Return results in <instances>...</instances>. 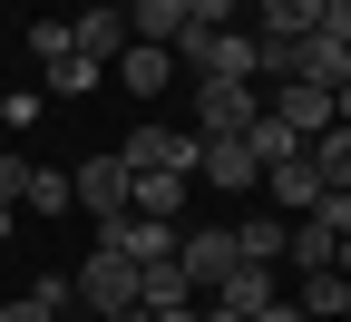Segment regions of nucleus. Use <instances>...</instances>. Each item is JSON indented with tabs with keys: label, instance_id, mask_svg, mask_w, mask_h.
I'll list each match as a JSON object with an SVG mask.
<instances>
[{
	"label": "nucleus",
	"instance_id": "f257e3e1",
	"mask_svg": "<svg viewBox=\"0 0 351 322\" xmlns=\"http://www.w3.org/2000/svg\"><path fill=\"white\" fill-rule=\"evenodd\" d=\"M283 254H293L302 273H341V254H351V196L302 205V225H283Z\"/></svg>",
	"mask_w": 351,
	"mask_h": 322
},
{
	"label": "nucleus",
	"instance_id": "f03ea898",
	"mask_svg": "<svg viewBox=\"0 0 351 322\" xmlns=\"http://www.w3.org/2000/svg\"><path fill=\"white\" fill-rule=\"evenodd\" d=\"M254 117H263L254 78H195V137H244Z\"/></svg>",
	"mask_w": 351,
	"mask_h": 322
},
{
	"label": "nucleus",
	"instance_id": "7ed1b4c3",
	"mask_svg": "<svg viewBox=\"0 0 351 322\" xmlns=\"http://www.w3.org/2000/svg\"><path fill=\"white\" fill-rule=\"evenodd\" d=\"M176 59H186L195 78H254V30H186V39H176Z\"/></svg>",
	"mask_w": 351,
	"mask_h": 322
},
{
	"label": "nucleus",
	"instance_id": "20e7f679",
	"mask_svg": "<svg viewBox=\"0 0 351 322\" xmlns=\"http://www.w3.org/2000/svg\"><path fill=\"white\" fill-rule=\"evenodd\" d=\"M234 264H244V254H234V235H225V225H195V235H176V273H186V293H195V303L225 284Z\"/></svg>",
	"mask_w": 351,
	"mask_h": 322
},
{
	"label": "nucleus",
	"instance_id": "39448f33",
	"mask_svg": "<svg viewBox=\"0 0 351 322\" xmlns=\"http://www.w3.org/2000/svg\"><path fill=\"white\" fill-rule=\"evenodd\" d=\"M69 284H78V303H88V312H98V322H108V312H127V303H137V264H127V254H108V244H98V254H88V264L69 273Z\"/></svg>",
	"mask_w": 351,
	"mask_h": 322
},
{
	"label": "nucleus",
	"instance_id": "423d86ee",
	"mask_svg": "<svg viewBox=\"0 0 351 322\" xmlns=\"http://www.w3.org/2000/svg\"><path fill=\"white\" fill-rule=\"evenodd\" d=\"M263 117H283V127L302 137V147H313L322 127H341V98H332V88H313V78H283L274 98H263Z\"/></svg>",
	"mask_w": 351,
	"mask_h": 322
},
{
	"label": "nucleus",
	"instance_id": "0eeeda50",
	"mask_svg": "<svg viewBox=\"0 0 351 322\" xmlns=\"http://www.w3.org/2000/svg\"><path fill=\"white\" fill-rule=\"evenodd\" d=\"M117 166L127 176H195V137H176V127H137L117 147Z\"/></svg>",
	"mask_w": 351,
	"mask_h": 322
},
{
	"label": "nucleus",
	"instance_id": "6e6552de",
	"mask_svg": "<svg viewBox=\"0 0 351 322\" xmlns=\"http://www.w3.org/2000/svg\"><path fill=\"white\" fill-rule=\"evenodd\" d=\"M59 30H69V49H78V59H98V69L127 49V10H117V0H88V10L59 20Z\"/></svg>",
	"mask_w": 351,
	"mask_h": 322
},
{
	"label": "nucleus",
	"instance_id": "1a4fd4ad",
	"mask_svg": "<svg viewBox=\"0 0 351 322\" xmlns=\"http://www.w3.org/2000/svg\"><path fill=\"white\" fill-rule=\"evenodd\" d=\"M98 244L127 254V264H156V254H176V225H156V215H108V225H98Z\"/></svg>",
	"mask_w": 351,
	"mask_h": 322
},
{
	"label": "nucleus",
	"instance_id": "9d476101",
	"mask_svg": "<svg viewBox=\"0 0 351 322\" xmlns=\"http://www.w3.org/2000/svg\"><path fill=\"white\" fill-rule=\"evenodd\" d=\"M69 205H88L98 225H108V215H127V166H117V157H88V166L69 176Z\"/></svg>",
	"mask_w": 351,
	"mask_h": 322
},
{
	"label": "nucleus",
	"instance_id": "9b49d317",
	"mask_svg": "<svg viewBox=\"0 0 351 322\" xmlns=\"http://www.w3.org/2000/svg\"><path fill=\"white\" fill-rule=\"evenodd\" d=\"M108 69H117V88H127V98H156V88L176 78V49H147V39H127Z\"/></svg>",
	"mask_w": 351,
	"mask_h": 322
},
{
	"label": "nucleus",
	"instance_id": "f8f14e48",
	"mask_svg": "<svg viewBox=\"0 0 351 322\" xmlns=\"http://www.w3.org/2000/svg\"><path fill=\"white\" fill-rule=\"evenodd\" d=\"M195 176H215L225 196L254 186V157H244V137H195Z\"/></svg>",
	"mask_w": 351,
	"mask_h": 322
},
{
	"label": "nucleus",
	"instance_id": "ddd939ff",
	"mask_svg": "<svg viewBox=\"0 0 351 322\" xmlns=\"http://www.w3.org/2000/svg\"><path fill=\"white\" fill-rule=\"evenodd\" d=\"M69 303H78V284H69V273H39L20 303H0V322H69Z\"/></svg>",
	"mask_w": 351,
	"mask_h": 322
},
{
	"label": "nucleus",
	"instance_id": "4468645a",
	"mask_svg": "<svg viewBox=\"0 0 351 322\" xmlns=\"http://www.w3.org/2000/svg\"><path fill=\"white\" fill-rule=\"evenodd\" d=\"M205 303H225V312H263V303H274V264H234Z\"/></svg>",
	"mask_w": 351,
	"mask_h": 322
},
{
	"label": "nucleus",
	"instance_id": "2eb2a0df",
	"mask_svg": "<svg viewBox=\"0 0 351 322\" xmlns=\"http://www.w3.org/2000/svg\"><path fill=\"white\" fill-rule=\"evenodd\" d=\"M302 322H341L351 312V284H341V273H302V293H283Z\"/></svg>",
	"mask_w": 351,
	"mask_h": 322
},
{
	"label": "nucleus",
	"instance_id": "dca6fc26",
	"mask_svg": "<svg viewBox=\"0 0 351 322\" xmlns=\"http://www.w3.org/2000/svg\"><path fill=\"white\" fill-rule=\"evenodd\" d=\"M244 157H254V176H263V166H293V157H302V137H293L283 117H254V127H244Z\"/></svg>",
	"mask_w": 351,
	"mask_h": 322
},
{
	"label": "nucleus",
	"instance_id": "f3484780",
	"mask_svg": "<svg viewBox=\"0 0 351 322\" xmlns=\"http://www.w3.org/2000/svg\"><path fill=\"white\" fill-rule=\"evenodd\" d=\"M263 186H274V205H283V215H302V205H322V176L302 166V157H293V166H263Z\"/></svg>",
	"mask_w": 351,
	"mask_h": 322
},
{
	"label": "nucleus",
	"instance_id": "a211bd4d",
	"mask_svg": "<svg viewBox=\"0 0 351 322\" xmlns=\"http://www.w3.org/2000/svg\"><path fill=\"white\" fill-rule=\"evenodd\" d=\"M137 303H147V312H166V303H195V293H186V273H176V254L137 264Z\"/></svg>",
	"mask_w": 351,
	"mask_h": 322
},
{
	"label": "nucleus",
	"instance_id": "6ab92c4d",
	"mask_svg": "<svg viewBox=\"0 0 351 322\" xmlns=\"http://www.w3.org/2000/svg\"><path fill=\"white\" fill-rule=\"evenodd\" d=\"M322 20V0H254V30H283V39H302Z\"/></svg>",
	"mask_w": 351,
	"mask_h": 322
},
{
	"label": "nucleus",
	"instance_id": "aec40b11",
	"mask_svg": "<svg viewBox=\"0 0 351 322\" xmlns=\"http://www.w3.org/2000/svg\"><path fill=\"white\" fill-rule=\"evenodd\" d=\"M20 205H29V215H69V176H59V166H29V176H20Z\"/></svg>",
	"mask_w": 351,
	"mask_h": 322
},
{
	"label": "nucleus",
	"instance_id": "412c9836",
	"mask_svg": "<svg viewBox=\"0 0 351 322\" xmlns=\"http://www.w3.org/2000/svg\"><path fill=\"white\" fill-rule=\"evenodd\" d=\"M234 254H244V264H283V215H254V225H234Z\"/></svg>",
	"mask_w": 351,
	"mask_h": 322
},
{
	"label": "nucleus",
	"instance_id": "4be33fe9",
	"mask_svg": "<svg viewBox=\"0 0 351 322\" xmlns=\"http://www.w3.org/2000/svg\"><path fill=\"white\" fill-rule=\"evenodd\" d=\"M49 88H59V98H98V88H108V69L69 49V59H49Z\"/></svg>",
	"mask_w": 351,
	"mask_h": 322
},
{
	"label": "nucleus",
	"instance_id": "5701e85b",
	"mask_svg": "<svg viewBox=\"0 0 351 322\" xmlns=\"http://www.w3.org/2000/svg\"><path fill=\"white\" fill-rule=\"evenodd\" d=\"M0 117H10V137H20V127H39V88H10V98H0Z\"/></svg>",
	"mask_w": 351,
	"mask_h": 322
},
{
	"label": "nucleus",
	"instance_id": "b1692460",
	"mask_svg": "<svg viewBox=\"0 0 351 322\" xmlns=\"http://www.w3.org/2000/svg\"><path fill=\"white\" fill-rule=\"evenodd\" d=\"M20 176H29L20 157H0V205H20Z\"/></svg>",
	"mask_w": 351,
	"mask_h": 322
},
{
	"label": "nucleus",
	"instance_id": "393cba45",
	"mask_svg": "<svg viewBox=\"0 0 351 322\" xmlns=\"http://www.w3.org/2000/svg\"><path fill=\"white\" fill-rule=\"evenodd\" d=\"M244 322H302V312H293V303L274 293V303H263V312H244Z\"/></svg>",
	"mask_w": 351,
	"mask_h": 322
},
{
	"label": "nucleus",
	"instance_id": "a878e982",
	"mask_svg": "<svg viewBox=\"0 0 351 322\" xmlns=\"http://www.w3.org/2000/svg\"><path fill=\"white\" fill-rule=\"evenodd\" d=\"M195 322H244V312H225V303H195Z\"/></svg>",
	"mask_w": 351,
	"mask_h": 322
},
{
	"label": "nucleus",
	"instance_id": "bb28decb",
	"mask_svg": "<svg viewBox=\"0 0 351 322\" xmlns=\"http://www.w3.org/2000/svg\"><path fill=\"white\" fill-rule=\"evenodd\" d=\"M0 244H10V205H0Z\"/></svg>",
	"mask_w": 351,
	"mask_h": 322
},
{
	"label": "nucleus",
	"instance_id": "cd10ccee",
	"mask_svg": "<svg viewBox=\"0 0 351 322\" xmlns=\"http://www.w3.org/2000/svg\"><path fill=\"white\" fill-rule=\"evenodd\" d=\"M234 10H254V0H234Z\"/></svg>",
	"mask_w": 351,
	"mask_h": 322
}]
</instances>
